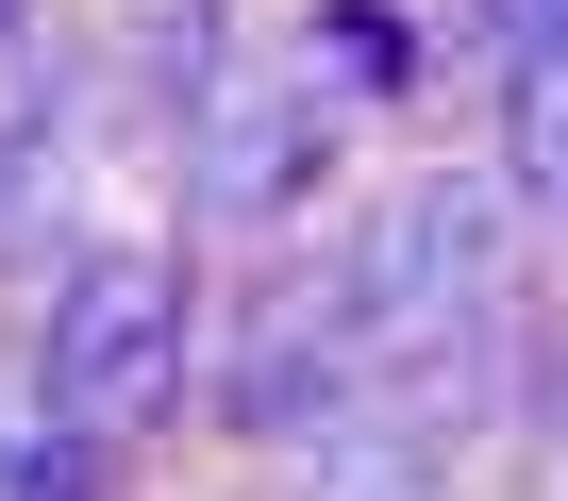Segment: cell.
<instances>
[{
	"instance_id": "3957f363",
	"label": "cell",
	"mask_w": 568,
	"mask_h": 501,
	"mask_svg": "<svg viewBox=\"0 0 568 501\" xmlns=\"http://www.w3.org/2000/svg\"><path fill=\"white\" fill-rule=\"evenodd\" d=\"M335 117H352V101L302 68V34H284V51H201V68H184V167H201V217L284 234V201L318 184Z\"/></svg>"
},
{
	"instance_id": "8fae6325",
	"label": "cell",
	"mask_w": 568,
	"mask_h": 501,
	"mask_svg": "<svg viewBox=\"0 0 568 501\" xmlns=\"http://www.w3.org/2000/svg\"><path fill=\"white\" fill-rule=\"evenodd\" d=\"M34 68V0H0V84H18Z\"/></svg>"
},
{
	"instance_id": "6da1fadb",
	"label": "cell",
	"mask_w": 568,
	"mask_h": 501,
	"mask_svg": "<svg viewBox=\"0 0 568 501\" xmlns=\"http://www.w3.org/2000/svg\"><path fill=\"white\" fill-rule=\"evenodd\" d=\"M352 335H368V385L402 401V418H468L485 401V368L518 351V184H468V167H418L385 217H368V250H352Z\"/></svg>"
},
{
	"instance_id": "9c48e42d",
	"label": "cell",
	"mask_w": 568,
	"mask_h": 501,
	"mask_svg": "<svg viewBox=\"0 0 568 501\" xmlns=\"http://www.w3.org/2000/svg\"><path fill=\"white\" fill-rule=\"evenodd\" d=\"M302 68L335 101H385V84H418V34H402V0H318V18H302Z\"/></svg>"
},
{
	"instance_id": "5b68a950",
	"label": "cell",
	"mask_w": 568,
	"mask_h": 501,
	"mask_svg": "<svg viewBox=\"0 0 568 501\" xmlns=\"http://www.w3.org/2000/svg\"><path fill=\"white\" fill-rule=\"evenodd\" d=\"M302 501H452V434L368 385L335 434H302Z\"/></svg>"
},
{
	"instance_id": "52a82bcc",
	"label": "cell",
	"mask_w": 568,
	"mask_h": 501,
	"mask_svg": "<svg viewBox=\"0 0 568 501\" xmlns=\"http://www.w3.org/2000/svg\"><path fill=\"white\" fill-rule=\"evenodd\" d=\"M101 484H118V451H101V434H68V418H51V385L0 401V501H101Z\"/></svg>"
},
{
	"instance_id": "30bf717a",
	"label": "cell",
	"mask_w": 568,
	"mask_h": 501,
	"mask_svg": "<svg viewBox=\"0 0 568 501\" xmlns=\"http://www.w3.org/2000/svg\"><path fill=\"white\" fill-rule=\"evenodd\" d=\"M485 34H501V68H568V0H485Z\"/></svg>"
},
{
	"instance_id": "7a4b0ae2",
	"label": "cell",
	"mask_w": 568,
	"mask_h": 501,
	"mask_svg": "<svg viewBox=\"0 0 568 501\" xmlns=\"http://www.w3.org/2000/svg\"><path fill=\"white\" fill-rule=\"evenodd\" d=\"M34 385H51L68 434H101V451L134 468V451L184 418V385H201L184 250H151V234H84L68 268H51V301H34Z\"/></svg>"
},
{
	"instance_id": "277c9868",
	"label": "cell",
	"mask_w": 568,
	"mask_h": 501,
	"mask_svg": "<svg viewBox=\"0 0 568 501\" xmlns=\"http://www.w3.org/2000/svg\"><path fill=\"white\" fill-rule=\"evenodd\" d=\"M352 401H368V335H352V285H335V268L267 285V301H251V335H234V368H217V418H234L251 451H284V468H302V434H335Z\"/></svg>"
},
{
	"instance_id": "8992f818",
	"label": "cell",
	"mask_w": 568,
	"mask_h": 501,
	"mask_svg": "<svg viewBox=\"0 0 568 501\" xmlns=\"http://www.w3.org/2000/svg\"><path fill=\"white\" fill-rule=\"evenodd\" d=\"M68 184H84V101L18 68V101H0V250L51 234V217H68Z\"/></svg>"
},
{
	"instance_id": "ba28073f",
	"label": "cell",
	"mask_w": 568,
	"mask_h": 501,
	"mask_svg": "<svg viewBox=\"0 0 568 501\" xmlns=\"http://www.w3.org/2000/svg\"><path fill=\"white\" fill-rule=\"evenodd\" d=\"M501 184H518V217L568 234V68H501Z\"/></svg>"
}]
</instances>
